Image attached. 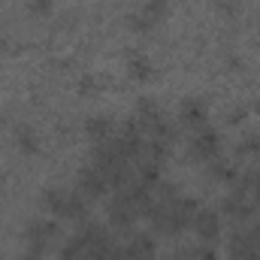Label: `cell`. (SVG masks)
<instances>
[{"mask_svg": "<svg viewBox=\"0 0 260 260\" xmlns=\"http://www.w3.org/2000/svg\"><path fill=\"white\" fill-rule=\"evenodd\" d=\"M61 260H88V239H85L82 230L73 233V236L64 242V248H61Z\"/></svg>", "mask_w": 260, "mask_h": 260, "instance_id": "10", "label": "cell"}, {"mask_svg": "<svg viewBox=\"0 0 260 260\" xmlns=\"http://www.w3.org/2000/svg\"><path fill=\"white\" fill-rule=\"evenodd\" d=\"M30 9L40 12V15H46V12L52 9V0H30Z\"/></svg>", "mask_w": 260, "mask_h": 260, "instance_id": "17", "label": "cell"}, {"mask_svg": "<svg viewBox=\"0 0 260 260\" xmlns=\"http://www.w3.org/2000/svg\"><path fill=\"white\" fill-rule=\"evenodd\" d=\"M206 115H209V106H206V100H185L182 103V124H188V127H203L206 124Z\"/></svg>", "mask_w": 260, "mask_h": 260, "instance_id": "9", "label": "cell"}, {"mask_svg": "<svg viewBox=\"0 0 260 260\" xmlns=\"http://www.w3.org/2000/svg\"><path fill=\"white\" fill-rule=\"evenodd\" d=\"M236 154H239V157L260 160V136H257V133H248V136H242V139H239V145H236Z\"/></svg>", "mask_w": 260, "mask_h": 260, "instance_id": "14", "label": "cell"}, {"mask_svg": "<svg viewBox=\"0 0 260 260\" xmlns=\"http://www.w3.org/2000/svg\"><path fill=\"white\" fill-rule=\"evenodd\" d=\"M127 73L136 82H145V79L154 76V64H151L142 52H133V55H127Z\"/></svg>", "mask_w": 260, "mask_h": 260, "instance_id": "11", "label": "cell"}, {"mask_svg": "<svg viewBox=\"0 0 260 260\" xmlns=\"http://www.w3.org/2000/svg\"><path fill=\"white\" fill-rule=\"evenodd\" d=\"M85 133H88L94 142L109 139V136H115V118H109V115H91V118L85 121Z\"/></svg>", "mask_w": 260, "mask_h": 260, "instance_id": "8", "label": "cell"}, {"mask_svg": "<svg viewBox=\"0 0 260 260\" xmlns=\"http://www.w3.org/2000/svg\"><path fill=\"white\" fill-rule=\"evenodd\" d=\"M85 215H88V197L82 194L79 188L76 191H67L58 218H64V221H82Z\"/></svg>", "mask_w": 260, "mask_h": 260, "instance_id": "7", "label": "cell"}, {"mask_svg": "<svg viewBox=\"0 0 260 260\" xmlns=\"http://www.w3.org/2000/svg\"><path fill=\"white\" fill-rule=\"evenodd\" d=\"M15 145H18L24 154H37V148H40V139H37V133H34L30 127H24V124H21V127L15 130Z\"/></svg>", "mask_w": 260, "mask_h": 260, "instance_id": "13", "label": "cell"}, {"mask_svg": "<svg viewBox=\"0 0 260 260\" xmlns=\"http://www.w3.org/2000/svg\"><path fill=\"white\" fill-rule=\"evenodd\" d=\"M191 154H194L197 160H215V157H221V136H218V130L212 127H197L194 136H191Z\"/></svg>", "mask_w": 260, "mask_h": 260, "instance_id": "2", "label": "cell"}, {"mask_svg": "<svg viewBox=\"0 0 260 260\" xmlns=\"http://www.w3.org/2000/svg\"><path fill=\"white\" fill-rule=\"evenodd\" d=\"M221 212H224L227 218L239 221V224H248V221H251V215L257 212V206H254L251 200H245V197L230 194V197H224V200H221Z\"/></svg>", "mask_w": 260, "mask_h": 260, "instance_id": "6", "label": "cell"}, {"mask_svg": "<svg viewBox=\"0 0 260 260\" xmlns=\"http://www.w3.org/2000/svg\"><path fill=\"white\" fill-rule=\"evenodd\" d=\"M76 188L88 197V200H100V197L109 194V182H106V176L94 164H88V167H82L76 173Z\"/></svg>", "mask_w": 260, "mask_h": 260, "instance_id": "3", "label": "cell"}, {"mask_svg": "<svg viewBox=\"0 0 260 260\" xmlns=\"http://www.w3.org/2000/svg\"><path fill=\"white\" fill-rule=\"evenodd\" d=\"M209 176H212L215 182H227V185H233V182H236V176H239V170H236L230 160L215 157V160H209Z\"/></svg>", "mask_w": 260, "mask_h": 260, "instance_id": "12", "label": "cell"}, {"mask_svg": "<svg viewBox=\"0 0 260 260\" xmlns=\"http://www.w3.org/2000/svg\"><path fill=\"white\" fill-rule=\"evenodd\" d=\"M167 3H170V0H145L142 12H145L148 18H154V21H157V18H160V15L167 12Z\"/></svg>", "mask_w": 260, "mask_h": 260, "instance_id": "16", "label": "cell"}, {"mask_svg": "<svg viewBox=\"0 0 260 260\" xmlns=\"http://www.w3.org/2000/svg\"><path fill=\"white\" fill-rule=\"evenodd\" d=\"M24 236H27V245H43L46 248L49 242H55L61 236V227H58V221H30Z\"/></svg>", "mask_w": 260, "mask_h": 260, "instance_id": "5", "label": "cell"}, {"mask_svg": "<svg viewBox=\"0 0 260 260\" xmlns=\"http://www.w3.org/2000/svg\"><path fill=\"white\" fill-rule=\"evenodd\" d=\"M79 91H85V94H88V91H94V79H91V76H85V79H82V85H79Z\"/></svg>", "mask_w": 260, "mask_h": 260, "instance_id": "18", "label": "cell"}, {"mask_svg": "<svg viewBox=\"0 0 260 260\" xmlns=\"http://www.w3.org/2000/svg\"><path fill=\"white\" fill-rule=\"evenodd\" d=\"M127 27L133 30V34H148V30L154 27V18H148L145 12H136V15L127 18Z\"/></svg>", "mask_w": 260, "mask_h": 260, "instance_id": "15", "label": "cell"}, {"mask_svg": "<svg viewBox=\"0 0 260 260\" xmlns=\"http://www.w3.org/2000/svg\"><path fill=\"white\" fill-rule=\"evenodd\" d=\"M197 230V236H200V242H215L218 236H221V215L215 212V209H197L194 215V224H191Z\"/></svg>", "mask_w": 260, "mask_h": 260, "instance_id": "4", "label": "cell"}, {"mask_svg": "<svg viewBox=\"0 0 260 260\" xmlns=\"http://www.w3.org/2000/svg\"><path fill=\"white\" fill-rule=\"evenodd\" d=\"M230 257L233 260H257L260 257V221L251 227H239L230 233Z\"/></svg>", "mask_w": 260, "mask_h": 260, "instance_id": "1", "label": "cell"}]
</instances>
